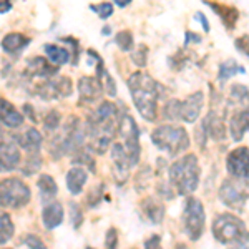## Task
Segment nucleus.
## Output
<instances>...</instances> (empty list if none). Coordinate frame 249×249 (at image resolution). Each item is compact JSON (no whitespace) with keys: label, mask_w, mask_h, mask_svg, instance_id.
<instances>
[{"label":"nucleus","mask_w":249,"mask_h":249,"mask_svg":"<svg viewBox=\"0 0 249 249\" xmlns=\"http://www.w3.org/2000/svg\"><path fill=\"white\" fill-rule=\"evenodd\" d=\"M213 234L221 244L249 243V231L243 219L232 214H219L213 223Z\"/></svg>","instance_id":"4"},{"label":"nucleus","mask_w":249,"mask_h":249,"mask_svg":"<svg viewBox=\"0 0 249 249\" xmlns=\"http://www.w3.org/2000/svg\"><path fill=\"white\" fill-rule=\"evenodd\" d=\"M10 10V2H5V0H2V9H0V12H2V15L5 14V12Z\"/></svg>","instance_id":"45"},{"label":"nucleus","mask_w":249,"mask_h":249,"mask_svg":"<svg viewBox=\"0 0 249 249\" xmlns=\"http://www.w3.org/2000/svg\"><path fill=\"white\" fill-rule=\"evenodd\" d=\"M0 163L2 171H14L20 164V146L15 140H2V151H0Z\"/></svg>","instance_id":"13"},{"label":"nucleus","mask_w":249,"mask_h":249,"mask_svg":"<svg viewBox=\"0 0 249 249\" xmlns=\"http://www.w3.org/2000/svg\"><path fill=\"white\" fill-rule=\"evenodd\" d=\"M203 105H204L203 91H196V93L188 96L184 102H181V108H179V115H181L183 122L195 123L198 120L199 113H201Z\"/></svg>","instance_id":"11"},{"label":"nucleus","mask_w":249,"mask_h":249,"mask_svg":"<svg viewBox=\"0 0 249 249\" xmlns=\"http://www.w3.org/2000/svg\"><path fill=\"white\" fill-rule=\"evenodd\" d=\"M118 133L122 136V142L120 143L123 144L131 164L136 166L140 161V130H138V126H136L133 116L128 113H123L120 116Z\"/></svg>","instance_id":"5"},{"label":"nucleus","mask_w":249,"mask_h":249,"mask_svg":"<svg viewBox=\"0 0 249 249\" xmlns=\"http://www.w3.org/2000/svg\"><path fill=\"white\" fill-rule=\"evenodd\" d=\"M43 50H45L48 60H50L53 65H65V63L70 62V53H68L67 48L53 45V43H47L43 45Z\"/></svg>","instance_id":"26"},{"label":"nucleus","mask_w":249,"mask_h":249,"mask_svg":"<svg viewBox=\"0 0 249 249\" xmlns=\"http://www.w3.org/2000/svg\"><path fill=\"white\" fill-rule=\"evenodd\" d=\"M175 249H188V248H186V244L179 243V244H176V248H175Z\"/></svg>","instance_id":"48"},{"label":"nucleus","mask_w":249,"mask_h":249,"mask_svg":"<svg viewBox=\"0 0 249 249\" xmlns=\"http://www.w3.org/2000/svg\"><path fill=\"white\" fill-rule=\"evenodd\" d=\"M170 181L178 195H191L199 184V164L196 155H184L170 166Z\"/></svg>","instance_id":"2"},{"label":"nucleus","mask_w":249,"mask_h":249,"mask_svg":"<svg viewBox=\"0 0 249 249\" xmlns=\"http://www.w3.org/2000/svg\"><path fill=\"white\" fill-rule=\"evenodd\" d=\"M231 102L236 105H248L249 103V90L241 83H234L231 87Z\"/></svg>","instance_id":"30"},{"label":"nucleus","mask_w":249,"mask_h":249,"mask_svg":"<svg viewBox=\"0 0 249 249\" xmlns=\"http://www.w3.org/2000/svg\"><path fill=\"white\" fill-rule=\"evenodd\" d=\"M80 103H93L100 98L103 85L96 77H82L78 80Z\"/></svg>","instance_id":"12"},{"label":"nucleus","mask_w":249,"mask_h":249,"mask_svg":"<svg viewBox=\"0 0 249 249\" xmlns=\"http://www.w3.org/2000/svg\"><path fill=\"white\" fill-rule=\"evenodd\" d=\"M146 58H148V47L146 45H140L138 48H136V52L131 53V60H133L135 65L140 67V68L146 67V63H148Z\"/></svg>","instance_id":"33"},{"label":"nucleus","mask_w":249,"mask_h":249,"mask_svg":"<svg viewBox=\"0 0 249 249\" xmlns=\"http://www.w3.org/2000/svg\"><path fill=\"white\" fill-rule=\"evenodd\" d=\"M22 243L29 249H47L45 243H43L37 234H25L22 238Z\"/></svg>","instance_id":"35"},{"label":"nucleus","mask_w":249,"mask_h":249,"mask_svg":"<svg viewBox=\"0 0 249 249\" xmlns=\"http://www.w3.org/2000/svg\"><path fill=\"white\" fill-rule=\"evenodd\" d=\"M142 211L143 214L146 216L148 219L151 221V223L158 224L161 223L163 216H164V208L161 203H158L156 199H153L151 196H148V198H144L142 201Z\"/></svg>","instance_id":"23"},{"label":"nucleus","mask_w":249,"mask_h":249,"mask_svg":"<svg viewBox=\"0 0 249 249\" xmlns=\"http://www.w3.org/2000/svg\"><path fill=\"white\" fill-rule=\"evenodd\" d=\"M96 14L100 15V18H103V20H107L108 17H110L111 14H113V5L111 3H108V2H103V3H100L98 7H91Z\"/></svg>","instance_id":"37"},{"label":"nucleus","mask_w":249,"mask_h":249,"mask_svg":"<svg viewBox=\"0 0 249 249\" xmlns=\"http://www.w3.org/2000/svg\"><path fill=\"white\" fill-rule=\"evenodd\" d=\"M14 231H15V226H14V223H12L10 214L3 213V214L0 216V243L2 244L9 243L12 239V236H14Z\"/></svg>","instance_id":"28"},{"label":"nucleus","mask_w":249,"mask_h":249,"mask_svg":"<svg viewBox=\"0 0 249 249\" xmlns=\"http://www.w3.org/2000/svg\"><path fill=\"white\" fill-rule=\"evenodd\" d=\"M201 124L211 138L218 140V142L226 138V124H224V118H223V115H219V111L211 110L210 113L204 116Z\"/></svg>","instance_id":"15"},{"label":"nucleus","mask_w":249,"mask_h":249,"mask_svg":"<svg viewBox=\"0 0 249 249\" xmlns=\"http://www.w3.org/2000/svg\"><path fill=\"white\" fill-rule=\"evenodd\" d=\"M23 110H25V113L29 115V118L32 120V122H35V113H34V108H32V105H29V103H25V105H23Z\"/></svg>","instance_id":"44"},{"label":"nucleus","mask_w":249,"mask_h":249,"mask_svg":"<svg viewBox=\"0 0 249 249\" xmlns=\"http://www.w3.org/2000/svg\"><path fill=\"white\" fill-rule=\"evenodd\" d=\"M40 166H42L40 151H32V153H29V156H27L25 164H23V168H22V173L23 175H34V173H37L40 170Z\"/></svg>","instance_id":"29"},{"label":"nucleus","mask_w":249,"mask_h":249,"mask_svg":"<svg viewBox=\"0 0 249 249\" xmlns=\"http://www.w3.org/2000/svg\"><path fill=\"white\" fill-rule=\"evenodd\" d=\"M103 34H105V35L110 34V27H105V29H103Z\"/></svg>","instance_id":"49"},{"label":"nucleus","mask_w":249,"mask_h":249,"mask_svg":"<svg viewBox=\"0 0 249 249\" xmlns=\"http://www.w3.org/2000/svg\"><path fill=\"white\" fill-rule=\"evenodd\" d=\"M96 62H98V65H96V78H98L100 82H102L103 90L107 91V95L113 98V96H116V85H115V80H113V77H111V75L107 71L105 65H103L102 57L96 60Z\"/></svg>","instance_id":"25"},{"label":"nucleus","mask_w":249,"mask_h":249,"mask_svg":"<svg viewBox=\"0 0 249 249\" xmlns=\"http://www.w3.org/2000/svg\"><path fill=\"white\" fill-rule=\"evenodd\" d=\"M105 246H107V249H116V246H118V234H116L115 228H110V230H108Z\"/></svg>","instance_id":"38"},{"label":"nucleus","mask_w":249,"mask_h":249,"mask_svg":"<svg viewBox=\"0 0 249 249\" xmlns=\"http://www.w3.org/2000/svg\"><path fill=\"white\" fill-rule=\"evenodd\" d=\"M115 43L122 52H131L133 48V35L128 30H122L115 35Z\"/></svg>","instance_id":"32"},{"label":"nucleus","mask_w":249,"mask_h":249,"mask_svg":"<svg viewBox=\"0 0 249 249\" xmlns=\"http://www.w3.org/2000/svg\"><path fill=\"white\" fill-rule=\"evenodd\" d=\"M208 5L211 7L213 10L216 12V14L219 15V18L223 20L224 27H226L228 30H232L236 25V22H238V10L234 9V7H230V5H223V3H214V2H206Z\"/></svg>","instance_id":"21"},{"label":"nucleus","mask_w":249,"mask_h":249,"mask_svg":"<svg viewBox=\"0 0 249 249\" xmlns=\"http://www.w3.org/2000/svg\"><path fill=\"white\" fill-rule=\"evenodd\" d=\"M191 42L199 43V42H201V37H199V35H196V34H193V32H186V40H184V45H190Z\"/></svg>","instance_id":"43"},{"label":"nucleus","mask_w":249,"mask_h":249,"mask_svg":"<svg viewBox=\"0 0 249 249\" xmlns=\"http://www.w3.org/2000/svg\"><path fill=\"white\" fill-rule=\"evenodd\" d=\"M87 171L83 168H71L70 171L67 173V186H68V191L71 195H80L83 191V186L87 183Z\"/></svg>","instance_id":"22"},{"label":"nucleus","mask_w":249,"mask_h":249,"mask_svg":"<svg viewBox=\"0 0 249 249\" xmlns=\"http://www.w3.org/2000/svg\"><path fill=\"white\" fill-rule=\"evenodd\" d=\"M204 208L201 201L195 196H190L186 199V206H184L183 213V223H184V231H186L188 238L191 241H198L201 238L204 231Z\"/></svg>","instance_id":"7"},{"label":"nucleus","mask_w":249,"mask_h":249,"mask_svg":"<svg viewBox=\"0 0 249 249\" xmlns=\"http://www.w3.org/2000/svg\"><path fill=\"white\" fill-rule=\"evenodd\" d=\"M144 249H163L161 248V238L158 234H153L150 239L144 243Z\"/></svg>","instance_id":"40"},{"label":"nucleus","mask_w":249,"mask_h":249,"mask_svg":"<svg viewBox=\"0 0 249 249\" xmlns=\"http://www.w3.org/2000/svg\"><path fill=\"white\" fill-rule=\"evenodd\" d=\"M231 249H249V243H238V244H234Z\"/></svg>","instance_id":"46"},{"label":"nucleus","mask_w":249,"mask_h":249,"mask_svg":"<svg viewBox=\"0 0 249 249\" xmlns=\"http://www.w3.org/2000/svg\"><path fill=\"white\" fill-rule=\"evenodd\" d=\"M151 143L170 156H176L190 148V136L183 126L160 124L151 131Z\"/></svg>","instance_id":"3"},{"label":"nucleus","mask_w":249,"mask_h":249,"mask_svg":"<svg viewBox=\"0 0 249 249\" xmlns=\"http://www.w3.org/2000/svg\"><path fill=\"white\" fill-rule=\"evenodd\" d=\"M43 123H45L43 126H45L47 131H55L60 126V113H58L57 110L48 111L47 116H45V120H43Z\"/></svg>","instance_id":"34"},{"label":"nucleus","mask_w":249,"mask_h":249,"mask_svg":"<svg viewBox=\"0 0 249 249\" xmlns=\"http://www.w3.org/2000/svg\"><path fill=\"white\" fill-rule=\"evenodd\" d=\"M15 142L22 150H25L27 153H32V151H40V146H42V135L37 128H29L23 135L15 136Z\"/></svg>","instance_id":"18"},{"label":"nucleus","mask_w":249,"mask_h":249,"mask_svg":"<svg viewBox=\"0 0 249 249\" xmlns=\"http://www.w3.org/2000/svg\"><path fill=\"white\" fill-rule=\"evenodd\" d=\"M228 171L239 181L249 184V148H236L228 155Z\"/></svg>","instance_id":"8"},{"label":"nucleus","mask_w":249,"mask_h":249,"mask_svg":"<svg viewBox=\"0 0 249 249\" xmlns=\"http://www.w3.org/2000/svg\"><path fill=\"white\" fill-rule=\"evenodd\" d=\"M87 249H93V248H87Z\"/></svg>","instance_id":"50"},{"label":"nucleus","mask_w":249,"mask_h":249,"mask_svg":"<svg viewBox=\"0 0 249 249\" xmlns=\"http://www.w3.org/2000/svg\"><path fill=\"white\" fill-rule=\"evenodd\" d=\"M219 199L226 204L228 208H232L234 211H241L248 201V193L244 191L243 188H239L234 181L226 179V181L221 184Z\"/></svg>","instance_id":"10"},{"label":"nucleus","mask_w":249,"mask_h":249,"mask_svg":"<svg viewBox=\"0 0 249 249\" xmlns=\"http://www.w3.org/2000/svg\"><path fill=\"white\" fill-rule=\"evenodd\" d=\"M128 90L140 115L146 122H153L158 111V100L163 96V87L144 71H135L128 78Z\"/></svg>","instance_id":"1"},{"label":"nucleus","mask_w":249,"mask_h":249,"mask_svg":"<svg viewBox=\"0 0 249 249\" xmlns=\"http://www.w3.org/2000/svg\"><path fill=\"white\" fill-rule=\"evenodd\" d=\"M42 218H43V226L47 230H55L57 226H60L63 221V208L62 204L57 201H50L45 204L42 213Z\"/></svg>","instance_id":"17"},{"label":"nucleus","mask_w":249,"mask_h":249,"mask_svg":"<svg viewBox=\"0 0 249 249\" xmlns=\"http://www.w3.org/2000/svg\"><path fill=\"white\" fill-rule=\"evenodd\" d=\"M37 186L40 190V198H42L43 203H50V199L57 196V191H58L57 183H55V179L52 178L50 175H42V176H40Z\"/></svg>","instance_id":"24"},{"label":"nucleus","mask_w":249,"mask_h":249,"mask_svg":"<svg viewBox=\"0 0 249 249\" xmlns=\"http://www.w3.org/2000/svg\"><path fill=\"white\" fill-rule=\"evenodd\" d=\"M195 17H196V20H198V22L203 25L204 32H210V22H208L206 17H204V15L201 14V12H196V15H195Z\"/></svg>","instance_id":"42"},{"label":"nucleus","mask_w":249,"mask_h":249,"mask_svg":"<svg viewBox=\"0 0 249 249\" xmlns=\"http://www.w3.org/2000/svg\"><path fill=\"white\" fill-rule=\"evenodd\" d=\"M249 131V108H243L234 111L230 120V133L234 142L243 140V136Z\"/></svg>","instance_id":"16"},{"label":"nucleus","mask_w":249,"mask_h":249,"mask_svg":"<svg viewBox=\"0 0 249 249\" xmlns=\"http://www.w3.org/2000/svg\"><path fill=\"white\" fill-rule=\"evenodd\" d=\"M236 48H238L239 52H243L244 55H248L249 57V37H241V38H238L236 40Z\"/></svg>","instance_id":"41"},{"label":"nucleus","mask_w":249,"mask_h":249,"mask_svg":"<svg viewBox=\"0 0 249 249\" xmlns=\"http://www.w3.org/2000/svg\"><path fill=\"white\" fill-rule=\"evenodd\" d=\"M27 71L34 77H42V78H52L53 75H57L58 67L53 65L50 60L43 57H34L27 60Z\"/></svg>","instance_id":"14"},{"label":"nucleus","mask_w":249,"mask_h":249,"mask_svg":"<svg viewBox=\"0 0 249 249\" xmlns=\"http://www.w3.org/2000/svg\"><path fill=\"white\" fill-rule=\"evenodd\" d=\"M179 108H181V102H179V100H176V98L168 100L163 107V116L166 120H181Z\"/></svg>","instance_id":"31"},{"label":"nucleus","mask_w":249,"mask_h":249,"mask_svg":"<svg viewBox=\"0 0 249 249\" xmlns=\"http://www.w3.org/2000/svg\"><path fill=\"white\" fill-rule=\"evenodd\" d=\"M102 190H103V184L102 186H96L93 191L90 193V196H88L87 203L90 208H95L96 204H100V199H102Z\"/></svg>","instance_id":"39"},{"label":"nucleus","mask_w":249,"mask_h":249,"mask_svg":"<svg viewBox=\"0 0 249 249\" xmlns=\"http://www.w3.org/2000/svg\"><path fill=\"white\" fill-rule=\"evenodd\" d=\"M30 43V38L22 34H9L2 40V48L9 55H18Z\"/></svg>","instance_id":"20"},{"label":"nucleus","mask_w":249,"mask_h":249,"mask_svg":"<svg viewBox=\"0 0 249 249\" xmlns=\"http://www.w3.org/2000/svg\"><path fill=\"white\" fill-rule=\"evenodd\" d=\"M35 93L42 100H57L62 96H68L71 93V80L68 77H60L57 80L48 78L45 83H40L35 88Z\"/></svg>","instance_id":"9"},{"label":"nucleus","mask_w":249,"mask_h":249,"mask_svg":"<svg viewBox=\"0 0 249 249\" xmlns=\"http://www.w3.org/2000/svg\"><path fill=\"white\" fill-rule=\"evenodd\" d=\"M30 201V188L18 178H7L0 183V203L3 208H22Z\"/></svg>","instance_id":"6"},{"label":"nucleus","mask_w":249,"mask_h":249,"mask_svg":"<svg viewBox=\"0 0 249 249\" xmlns=\"http://www.w3.org/2000/svg\"><path fill=\"white\" fill-rule=\"evenodd\" d=\"M236 73H246V71H244L243 67L238 65V62H234V60H228V62H224L219 65L218 80L219 82H226L228 78L234 77Z\"/></svg>","instance_id":"27"},{"label":"nucleus","mask_w":249,"mask_h":249,"mask_svg":"<svg viewBox=\"0 0 249 249\" xmlns=\"http://www.w3.org/2000/svg\"><path fill=\"white\" fill-rule=\"evenodd\" d=\"M0 107H2V111H0V118H2V124L7 128H18L20 124L23 123V116L22 113L12 105L10 102H7L5 98L0 100Z\"/></svg>","instance_id":"19"},{"label":"nucleus","mask_w":249,"mask_h":249,"mask_svg":"<svg viewBox=\"0 0 249 249\" xmlns=\"http://www.w3.org/2000/svg\"><path fill=\"white\" fill-rule=\"evenodd\" d=\"M70 214H71V224H73L75 230H78L83 221V213L77 203H70Z\"/></svg>","instance_id":"36"},{"label":"nucleus","mask_w":249,"mask_h":249,"mask_svg":"<svg viewBox=\"0 0 249 249\" xmlns=\"http://www.w3.org/2000/svg\"><path fill=\"white\" fill-rule=\"evenodd\" d=\"M113 2H115V3H116V5H118V7H126L128 3L131 2V0H113Z\"/></svg>","instance_id":"47"}]
</instances>
